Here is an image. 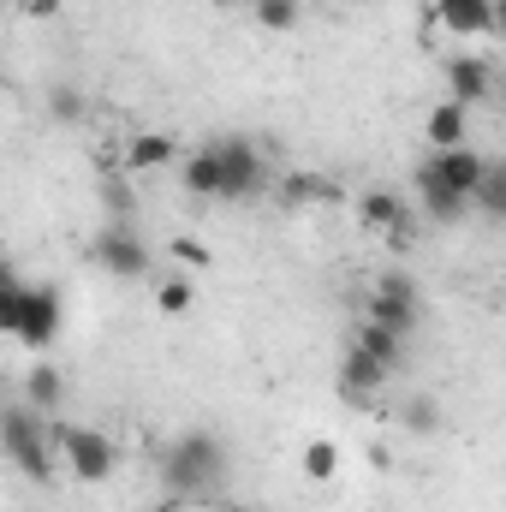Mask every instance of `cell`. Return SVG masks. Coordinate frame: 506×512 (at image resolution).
Masks as SVG:
<instances>
[{
    "label": "cell",
    "mask_w": 506,
    "mask_h": 512,
    "mask_svg": "<svg viewBox=\"0 0 506 512\" xmlns=\"http://www.w3.org/2000/svg\"><path fill=\"white\" fill-rule=\"evenodd\" d=\"M233 477V459H227V441L209 435V429H191V435H173L161 447V483L173 501H209L215 489H227Z\"/></svg>",
    "instance_id": "6da1fadb"
},
{
    "label": "cell",
    "mask_w": 506,
    "mask_h": 512,
    "mask_svg": "<svg viewBox=\"0 0 506 512\" xmlns=\"http://www.w3.org/2000/svg\"><path fill=\"white\" fill-rule=\"evenodd\" d=\"M0 453H6L24 477L48 483V477H54V435H48L42 411H30L24 399H18V405H0Z\"/></svg>",
    "instance_id": "7a4b0ae2"
},
{
    "label": "cell",
    "mask_w": 506,
    "mask_h": 512,
    "mask_svg": "<svg viewBox=\"0 0 506 512\" xmlns=\"http://www.w3.org/2000/svg\"><path fill=\"white\" fill-rule=\"evenodd\" d=\"M209 149H215V173H221L215 203H251L268 185V155L251 137H209Z\"/></svg>",
    "instance_id": "3957f363"
},
{
    "label": "cell",
    "mask_w": 506,
    "mask_h": 512,
    "mask_svg": "<svg viewBox=\"0 0 506 512\" xmlns=\"http://www.w3.org/2000/svg\"><path fill=\"white\" fill-rule=\"evenodd\" d=\"M60 322H66L60 286L36 280V286H24V310H18V328H12V340H18L24 352H48V346L60 340Z\"/></svg>",
    "instance_id": "277c9868"
},
{
    "label": "cell",
    "mask_w": 506,
    "mask_h": 512,
    "mask_svg": "<svg viewBox=\"0 0 506 512\" xmlns=\"http://www.w3.org/2000/svg\"><path fill=\"white\" fill-rule=\"evenodd\" d=\"M364 322H376L399 340L417 334V286H411V274H381L370 286V298H364Z\"/></svg>",
    "instance_id": "5b68a950"
},
{
    "label": "cell",
    "mask_w": 506,
    "mask_h": 512,
    "mask_svg": "<svg viewBox=\"0 0 506 512\" xmlns=\"http://www.w3.org/2000/svg\"><path fill=\"white\" fill-rule=\"evenodd\" d=\"M60 453H66V471L78 483H108L120 465V447L102 429H60Z\"/></svg>",
    "instance_id": "8992f818"
},
{
    "label": "cell",
    "mask_w": 506,
    "mask_h": 512,
    "mask_svg": "<svg viewBox=\"0 0 506 512\" xmlns=\"http://www.w3.org/2000/svg\"><path fill=\"white\" fill-rule=\"evenodd\" d=\"M90 262H96L102 274H114V280H137V274H149V245L131 233L126 221H114V227H102V233H96Z\"/></svg>",
    "instance_id": "52a82bcc"
},
{
    "label": "cell",
    "mask_w": 506,
    "mask_h": 512,
    "mask_svg": "<svg viewBox=\"0 0 506 512\" xmlns=\"http://www.w3.org/2000/svg\"><path fill=\"white\" fill-rule=\"evenodd\" d=\"M447 191H459L465 203H471V191H477V179H483V167H489V155L477 149V143H459V149H429V161H423Z\"/></svg>",
    "instance_id": "ba28073f"
},
{
    "label": "cell",
    "mask_w": 506,
    "mask_h": 512,
    "mask_svg": "<svg viewBox=\"0 0 506 512\" xmlns=\"http://www.w3.org/2000/svg\"><path fill=\"white\" fill-rule=\"evenodd\" d=\"M495 96V60H483V54H459V60H447V102H459V108H483Z\"/></svg>",
    "instance_id": "9c48e42d"
},
{
    "label": "cell",
    "mask_w": 506,
    "mask_h": 512,
    "mask_svg": "<svg viewBox=\"0 0 506 512\" xmlns=\"http://www.w3.org/2000/svg\"><path fill=\"white\" fill-rule=\"evenodd\" d=\"M352 352H364V358H370V364H381L387 376H399V370H405V358H411V340L387 334V328H376V322H358Z\"/></svg>",
    "instance_id": "30bf717a"
},
{
    "label": "cell",
    "mask_w": 506,
    "mask_h": 512,
    "mask_svg": "<svg viewBox=\"0 0 506 512\" xmlns=\"http://www.w3.org/2000/svg\"><path fill=\"white\" fill-rule=\"evenodd\" d=\"M435 18L447 30H459V36H489L495 18H501V6L495 0H435Z\"/></svg>",
    "instance_id": "8fae6325"
},
{
    "label": "cell",
    "mask_w": 506,
    "mask_h": 512,
    "mask_svg": "<svg viewBox=\"0 0 506 512\" xmlns=\"http://www.w3.org/2000/svg\"><path fill=\"white\" fill-rule=\"evenodd\" d=\"M358 221H364V227H376V233H393V227H405V221H411V203H405L393 185H370V191L358 197Z\"/></svg>",
    "instance_id": "7c38bea8"
},
{
    "label": "cell",
    "mask_w": 506,
    "mask_h": 512,
    "mask_svg": "<svg viewBox=\"0 0 506 512\" xmlns=\"http://www.w3.org/2000/svg\"><path fill=\"white\" fill-rule=\"evenodd\" d=\"M417 203H423V215H429L435 227H453V221H465V209H471V203H465L459 191H447L429 167H417Z\"/></svg>",
    "instance_id": "4fadbf2b"
},
{
    "label": "cell",
    "mask_w": 506,
    "mask_h": 512,
    "mask_svg": "<svg viewBox=\"0 0 506 512\" xmlns=\"http://www.w3.org/2000/svg\"><path fill=\"white\" fill-rule=\"evenodd\" d=\"M423 137H429V149H459V143H471V108L435 102L429 120H423Z\"/></svg>",
    "instance_id": "5bb4252c"
},
{
    "label": "cell",
    "mask_w": 506,
    "mask_h": 512,
    "mask_svg": "<svg viewBox=\"0 0 506 512\" xmlns=\"http://www.w3.org/2000/svg\"><path fill=\"white\" fill-rule=\"evenodd\" d=\"M167 161H179V143L167 131H137L126 143V173H161Z\"/></svg>",
    "instance_id": "9a60e30c"
},
{
    "label": "cell",
    "mask_w": 506,
    "mask_h": 512,
    "mask_svg": "<svg viewBox=\"0 0 506 512\" xmlns=\"http://www.w3.org/2000/svg\"><path fill=\"white\" fill-rule=\"evenodd\" d=\"M179 185H185L191 197L215 203V185H221V173H215V149H209V143H197L191 155H179Z\"/></svg>",
    "instance_id": "2e32d148"
},
{
    "label": "cell",
    "mask_w": 506,
    "mask_h": 512,
    "mask_svg": "<svg viewBox=\"0 0 506 512\" xmlns=\"http://www.w3.org/2000/svg\"><path fill=\"white\" fill-rule=\"evenodd\" d=\"M66 399V370L60 364H30L24 370V405L30 411H54Z\"/></svg>",
    "instance_id": "e0dca14e"
},
{
    "label": "cell",
    "mask_w": 506,
    "mask_h": 512,
    "mask_svg": "<svg viewBox=\"0 0 506 512\" xmlns=\"http://www.w3.org/2000/svg\"><path fill=\"white\" fill-rule=\"evenodd\" d=\"M334 197H340V191H334L322 173H286V179H280V203H286V209H310V203H334Z\"/></svg>",
    "instance_id": "ac0fdd59"
},
{
    "label": "cell",
    "mask_w": 506,
    "mask_h": 512,
    "mask_svg": "<svg viewBox=\"0 0 506 512\" xmlns=\"http://www.w3.org/2000/svg\"><path fill=\"white\" fill-rule=\"evenodd\" d=\"M471 209H477L483 221H501L506 215V167L501 161L483 167V179H477V191H471Z\"/></svg>",
    "instance_id": "d6986e66"
},
{
    "label": "cell",
    "mask_w": 506,
    "mask_h": 512,
    "mask_svg": "<svg viewBox=\"0 0 506 512\" xmlns=\"http://www.w3.org/2000/svg\"><path fill=\"white\" fill-rule=\"evenodd\" d=\"M381 382H387L381 364H370L364 352H346V364H340V393H346V399H364V393H376Z\"/></svg>",
    "instance_id": "ffe728a7"
},
{
    "label": "cell",
    "mask_w": 506,
    "mask_h": 512,
    "mask_svg": "<svg viewBox=\"0 0 506 512\" xmlns=\"http://www.w3.org/2000/svg\"><path fill=\"white\" fill-rule=\"evenodd\" d=\"M48 114H54L60 126H72V120H84V90H78L72 78H60V84L48 90Z\"/></svg>",
    "instance_id": "44dd1931"
},
{
    "label": "cell",
    "mask_w": 506,
    "mask_h": 512,
    "mask_svg": "<svg viewBox=\"0 0 506 512\" xmlns=\"http://www.w3.org/2000/svg\"><path fill=\"white\" fill-rule=\"evenodd\" d=\"M334 471H340V447L334 441H310L304 447V477L310 483H334Z\"/></svg>",
    "instance_id": "7402d4cb"
},
{
    "label": "cell",
    "mask_w": 506,
    "mask_h": 512,
    "mask_svg": "<svg viewBox=\"0 0 506 512\" xmlns=\"http://www.w3.org/2000/svg\"><path fill=\"white\" fill-rule=\"evenodd\" d=\"M304 18V0H256V24L262 30H292Z\"/></svg>",
    "instance_id": "603a6c76"
},
{
    "label": "cell",
    "mask_w": 506,
    "mask_h": 512,
    "mask_svg": "<svg viewBox=\"0 0 506 512\" xmlns=\"http://www.w3.org/2000/svg\"><path fill=\"white\" fill-rule=\"evenodd\" d=\"M399 423H405L411 435H435V429H441V411H435V399L417 393L411 405H399Z\"/></svg>",
    "instance_id": "cb8c5ba5"
},
{
    "label": "cell",
    "mask_w": 506,
    "mask_h": 512,
    "mask_svg": "<svg viewBox=\"0 0 506 512\" xmlns=\"http://www.w3.org/2000/svg\"><path fill=\"white\" fill-rule=\"evenodd\" d=\"M155 304H161L167 316H185V310H191V280H179V274H173V280H161Z\"/></svg>",
    "instance_id": "d4e9b609"
},
{
    "label": "cell",
    "mask_w": 506,
    "mask_h": 512,
    "mask_svg": "<svg viewBox=\"0 0 506 512\" xmlns=\"http://www.w3.org/2000/svg\"><path fill=\"white\" fill-rule=\"evenodd\" d=\"M18 310H24V280L0 286V334H12V328H18Z\"/></svg>",
    "instance_id": "484cf974"
},
{
    "label": "cell",
    "mask_w": 506,
    "mask_h": 512,
    "mask_svg": "<svg viewBox=\"0 0 506 512\" xmlns=\"http://www.w3.org/2000/svg\"><path fill=\"white\" fill-rule=\"evenodd\" d=\"M173 256L185 262V268H209L215 256H209V245H197V239H173Z\"/></svg>",
    "instance_id": "4316f807"
},
{
    "label": "cell",
    "mask_w": 506,
    "mask_h": 512,
    "mask_svg": "<svg viewBox=\"0 0 506 512\" xmlns=\"http://www.w3.org/2000/svg\"><path fill=\"white\" fill-rule=\"evenodd\" d=\"M54 6H60V0H30V12H36V18H48Z\"/></svg>",
    "instance_id": "83f0119b"
},
{
    "label": "cell",
    "mask_w": 506,
    "mask_h": 512,
    "mask_svg": "<svg viewBox=\"0 0 506 512\" xmlns=\"http://www.w3.org/2000/svg\"><path fill=\"white\" fill-rule=\"evenodd\" d=\"M18 274H12V262H6V251H0V286H12Z\"/></svg>",
    "instance_id": "f1b7e54d"
},
{
    "label": "cell",
    "mask_w": 506,
    "mask_h": 512,
    "mask_svg": "<svg viewBox=\"0 0 506 512\" xmlns=\"http://www.w3.org/2000/svg\"><path fill=\"white\" fill-rule=\"evenodd\" d=\"M155 512H179V501H161V507H155Z\"/></svg>",
    "instance_id": "f546056e"
},
{
    "label": "cell",
    "mask_w": 506,
    "mask_h": 512,
    "mask_svg": "<svg viewBox=\"0 0 506 512\" xmlns=\"http://www.w3.org/2000/svg\"><path fill=\"white\" fill-rule=\"evenodd\" d=\"M215 6H239V0H215Z\"/></svg>",
    "instance_id": "4dcf8cb0"
},
{
    "label": "cell",
    "mask_w": 506,
    "mask_h": 512,
    "mask_svg": "<svg viewBox=\"0 0 506 512\" xmlns=\"http://www.w3.org/2000/svg\"><path fill=\"white\" fill-rule=\"evenodd\" d=\"M340 6H364V0H340Z\"/></svg>",
    "instance_id": "1f68e13d"
}]
</instances>
